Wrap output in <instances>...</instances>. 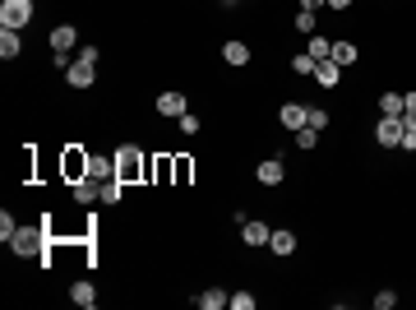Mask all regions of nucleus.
Returning a JSON list of instances; mask_svg holds the SVG:
<instances>
[{
  "label": "nucleus",
  "mask_w": 416,
  "mask_h": 310,
  "mask_svg": "<svg viewBox=\"0 0 416 310\" xmlns=\"http://www.w3.org/2000/svg\"><path fill=\"white\" fill-rule=\"evenodd\" d=\"M306 125H310V130H324V125H328V111H324V107H310Z\"/></svg>",
  "instance_id": "29"
},
{
  "label": "nucleus",
  "mask_w": 416,
  "mask_h": 310,
  "mask_svg": "<svg viewBox=\"0 0 416 310\" xmlns=\"http://www.w3.org/2000/svg\"><path fill=\"white\" fill-rule=\"evenodd\" d=\"M19 51H23V42H19V28H0V56H5V61H14Z\"/></svg>",
  "instance_id": "18"
},
{
  "label": "nucleus",
  "mask_w": 416,
  "mask_h": 310,
  "mask_svg": "<svg viewBox=\"0 0 416 310\" xmlns=\"http://www.w3.org/2000/svg\"><path fill=\"white\" fill-rule=\"evenodd\" d=\"M315 65H319V61H315L310 51H301V56H292V70H296V75H315Z\"/></svg>",
  "instance_id": "22"
},
{
  "label": "nucleus",
  "mask_w": 416,
  "mask_h": 310,
  "mask_svg": "<svg viewBox=\"0 0 416 310\" xmlns=\"http://www.w3.org/2000/svg\"><path fill=\"white\" fill-rule=\"evenodd\" d=\"M116 176H121L125 186L143 176V157H139V148H130V144H125V148H116Z\"/></svg>",
  "instance_id": "3"
},
{
  "label": "nucleus",
  "mask_w": 416,
  "mask_h": 310,
  "mask_svg": "<svg viewBox=\"0 0 416 310\" xmlns=\"http://www.w3.org/2000/svg\"><path fill=\"white\" fill-rule=\"evenodd\" d=\"M222 306H231L227 287H208V292H199V310H222Z\"/></svg>",
  "instance_id": "12"
},
{
  "label": "nucleus",
  "mask_w": 416,
  "mask_h": 310,
  "mask_svg": "<svg viewBox=\"0 0 416 310\" xmlns=\"http://www.w3.org/2000/svg\"><path fill=\"white\" fill-rule=\"evenodd\" d=\"M402 111H416V88L412 93H402Z\"/></svg>",
  "instance_id": "33"
},
{
  "label": "nucleus",
  "mask_w": 416,
  "mask_h": 310,
  "mask_svg": "<svg viewBox=\"0 0 416 310\" xmlns=\"http://www.w3.org/2000/svg\"><path fill=\"white\" fill-rule=\"evenodd\" d=\"M32 0H0V28H28Z\"/></svg>",
  "instance_id": "2"
},
{
  "label": "nucleus",
  "mask_w": 416,
  "mask_h": 310,
  "mask_svg": "<svg viewBox=\"0 0 416 310\" xmlns=\"http://www.w3.org/2000/svg\"><path fill=\"white\" fill-rule=\"evenodd\" d=\"M79 42V28L75 23H61V28H51V51H70Z\"/></svg>",
  "instance_id": "10"
},
{
  "label": "nucleus",
  "mask_w": 416,
  "mask_h": 310,
  "mask_svg": "<svg viewBox=\"0 0 416 310\" xmlns=\"http://www.w3.org/2000/svg\"><path fill=\"white\" fill-rule=\"evenodd\" d=\"M315 79H319L324 88H338V79H342V65L333 61V56H328V61H319V65H315Z\"/></svg>",
  "instance_id": "9"
},
{
  "label": "nucleus",
  "mask_w": 416,
  "mask_h": 310,
  "mask_svg": "<svg viewBox=\"0 0 416 310\" xmlns=\"http://www.w3.org/2000/svg\"><path fill=\"white\" fill-rule=\"evenodd\" d=\"M328 51H333L328 37H310V56H315V61H328Z\"/></svg>",
  "instance_id": "26"
},
{
  "label": "nucleus",
  "mask_w": 416,
  "mask_h": 310,
  "mask_svg": "<svg viewBox=\"0 0 416 310\" xmlns=\"http://www.w3.org/2000/svg\"><path fill=\"white\" fill-rule=\"evenodd\" d=\"M328 56H333L338 65H356V56H361V51H356L352 42H333V51H328Z\"/></svg>",
  "instance_id": "19"
},
{
  "label": "nucleus",
  "mask_w": 416,
  "mask_h": 310,
  "mask_svg": "<svg viewBox=\"0 0 416 310\" xmlns=\"http://www.w3.org/2000/svg\"><path fill=\"white\" fill-rule=\"evenodd\" d=\"M315 144H319V130L301 125V130H296V148H315Z\"/></svg>",
  "instance_id": "27"
},
{
  "label": "nucleus",
  "mask_w": 416,
  "mask_h": 310,
  "mask_svg": "<svg viewBox=\"0 0 416 310\" xmlns=\"http://www.w3.org/2000/svg\"><path fill=\"white\" fill-rule=\"evenodd\" d=\"M176 125H181V135H199V116H195V111L176 116Z\"/></svg>",
  "instance_id": "28"
},
{
  "label": "nucleus",
  "mask_w": 416,
  "mask_h": 310,
  "mask_svg": "<svg viewBox=\"0 0 416 310\" xmlns=\"http://www.w3.org/2000/svg\"><path fill=\"white\" fill-rule=\"evenodd\" d=\"M121 190H125V181H121V176L102 181V204H121Z\"/></svg>",
  "instance_id": "20"
},
{
  "label": "nucleus",
  "mask_w": 416,
  "mask_h": 310,
  "mask_svg": "<svg viewBox=\"0 0 416 310\" xmlns=\"http://www.w3.org/2000/svg\"><path fill=\"white\" fill-rule=\"evenodd\" d=\"M328 5H333V10H347V5H352V0H328Z\"/></svg>",
  "instance_id": "35"
},
{
  "label": "nucleus",
  "mask_w": 416,
  "mask_h": 310,
  "mask_svg": "<svg viewBox=\"0 0 416 310\" xmlns=\"http://www.w3.org/2000/svg\"><path fill=\"white\" fill-rule=\"evenodd\" d=\"M375 139L384 144V148H402V116H379V125H375Z\"/></svg>",
  "instance_id": "4"
},
{
  "label": "nucleus",
  "mask_w": 416,
  "mask_h": 310,
  "mask_svg": "<svg viewBox=\"0 0 416 310\" xmlns=\"http://www.w3.org/2000/svg\"><path fill=\"white\" fill-rule=\"evenodd\" d=\"M370 306H375V310H393V306H398V292H388V287H384V292L370 296Z\"/></svg>",
  "instance_id": "24"
},
{
  "label": "nucleus",
  "mask_w": 416,
  "mask_h": 310,
  "mask_svg": "<svg viewBox=\"0 0 416 310\" xmlns=\"http://www.w3.org/2000/svg\"><path fill=\"white\" fill-rule=\"evenodd\" d=\"M157 116H185V93H162L157 97Z\"/></svg>",
  "instance_id": "17"
},
{
  "label": "nucleus",
  "mask_w": 416,
  "mask_h": 310,
  "mask_svg": "<svg viewBox=\"0 0 416 310\" xmlns=\"http://www.w3.org/2000/svg\"><path fill=\"white\" fill-rule=\"evenodd\" d=\"M222 61L227 65H250V47L241 42V37H231L227 47H222Z\"/></svg>",
  "instance_id": "15"
},
{
  "label": "nucleus",
  "mask_w": 416,
  "mask_h": 310,
  "mask_svg": "<svg viewBox=\"0 0 416 310\" xmlns=\"http://www.w3.org/2000/svg\"><path fill=\"white\" fill-rule=\"evenodd\" d=\"M277 116H282V125H287V130H301V125H306V116H310V107H301V102H282V111H277Z\"/></svg>",
  "instance_id": "11"
},
{
  "label": "nucleus",
  "mask_w": 416,
  "mask_h": 310,
  "mask_svg": "<svg viewBox=\"0 0 416 310\" xmlns=\"http://www.w3.org/2000/svg\"><path fill=\"white\" fill-rule=\"evenodd\" d=\"M88 176H92V181H111V176H116V157L88 153Z\"/></svg>",
  "instance_id": "7"
},
{
  "label": "nucleus",
  "mask_w": 416,
  "mask_h": 310,
  "mask_svg": "<svg viewBox=\"0 0 416 310\" xmlns=\"http://www.w3.org/2000/svg\"><path fill=\"white\" fill-rule=\"evenodd\" d=\"M319 5H328V0H301V10H319Z\"/></svg>",
  "instance_id": "34"
},
{
  "label": "nucleus",
  "mask_w": 416,
  "mask_h": 310,
  "mask_svg": "<svg viewBox=\"0 0 416 310\" xmlns=\"http://www.w3.org/2000/svg\"><path fill=\"white\" fill-rule=\"evenodd\" d=\"M231 310H255V296L250 292H231Z\"/></svg>",
  "instance_id": "31"
},
{
  "label": "nucleus",
  "mask_w": 416,
  "mask_h": 310,
  "mask_svg": "<svg viewBox=\"0 0 416 310\" xmlns=\"http://www.w3.org/2000/svg\"><path fill=\"white\" fill-rule=\"evenodd\" d=\"M70 301H75L79 310H92V306H97V292H92V282H75V287H70Z\"/></svg>",
  "instance_id": "16"
},
{
  "label": "nucleus",
  "mask_w": 416,
  "mask_h": 310,
  "mask_svg": "<svg viewBox=\"0 0 416 310\" xmlns=\"http://www.w3.org/2000/svg\"><path fill=\"white\" fill-rule=\"evenodd\" d=\"M97 56H102V51L92 47V42H83V51H79V61H88V65H97Z\"/></svg>",
  "instance_id": "32"
},
{
  "label": "nucleus",
  "mask_w": 416,
  "mask_h": 310,
  "mask_svg": "<svg viewBox=\"0 0 416 310\" xmlns=\"http://www.w3.org/2000/svg\"><path fill=\"white\" fill-rule=\"evenodd\" d=\"M255 176H259V186H277L287 176V167H282V157H264L259 167H255Z\"/></svg>",
  "instance_id": "6"
},
{
  "label": "nucleus",
  "mask_w": 416,
  "mask_h": 310,
  "mask_svg": "<svg viewBox=\"0 0 416 310\" xmlns=\"http://www.w3.org/2000/svg\"><path fill=\"white\" fill-rule=\"evenodd\" d=\"M92 70H97V65H88V61H75L70 70H65V79H70V88H88L92 79H97Z\"/></svg>",
  "instance_id": "8"
},
{
  "label": "nucleus",
  "mask_w": 416,
  "mask_h": 310,
  "mask_svg": "<svg viewBox=\"0 0 416 310\" xmlns=\"http://www.w3.org/2000/svg\"><path fill=\"white\" fill-rule=\"evenodd\" d=\"M241 236H246V246H268L273 227H268V222H246V227H241Z\"/></svg>",
  "instance_id": "13"
},
{
  "label": "nucleus",
  "mask_w": 416,
  "mask_h": 310,
  "mask_svg": "<svg viewBox=\"0 0 416 310\" xmlns=\"http://www.w3.org/2000/svg\"><path fill=\"white\" fill-rule=\"evenodd\" d=\"M14 232H19V222L10 217V209H5V213H0V241L10 246V241H14Z\"/></svg>",
  "instance_id": "25"
},
{
  "label": "nucleus",
  "mask_w": 416,
  "mask_h": 310,
  "mask_svg": "<svg viewBox=\"0 0 416 310\" xmlns=\"http://www.w3.org/2000/svg\"><path fill=\"white\" fill-rule=\"evenodd\" d=\"M296 32H315V10H301L296 14Z\"/></svg>",
  "instance_id": "30"
},
{
  "label": "nucleus",
  "mask_w": 416,
  "mask_h": 310,
  "mask_svg": "<svg viewBox=\"0 0 416 310\" xmlns=\"http://www.w3.org/2000/svg\"><path fill=\"white\" fill-rule=\"evenodd\" d=\"M65 171H70V176H79V171L88 176V153H70L65 157Z\"/></svg>",
  "instance_id": "23"
},
{
  "label": "nucleus",
  "mask_w": 416,
  "mask_h": 310,
  "mask_svg": "<svg viewBox=\"0 0 416 310\" xmlns=\"http://www.w3.org/2000/svg\"><path fill=\"white\" fill-rule=\"evenodd\" d=\"M75 200H79V204H92V200H102V181H92V176L75 181Z\"/></svg>",
  "instance_id": "14"
},
{
  "label": "nucleus",
  "mask_w": 416,
  "mask_h": 310,
  "mask_svg": "<svg viewBox=\"0 0 416 310\" xmlns=\"http://www.w3.org/2000/svg\"><path fill=\"white\" fill-rule=\"evenodd\" d=\"M379 111L384 116H402V93H384L379 97Z\"/></svg>",
  "instance_id": "21"
},
{
  "label": "nucleus",
  "mask_w": 416,
  "mask_h": 310,
  "mask_svg": "<svg viewBox=\"0 0 416 310\" xmlns=\"http://www.w3.org/2000/svg\"><path fill=\"white\" fill-rule=\"evenodd\" d=\"M268 250H273V255H282V260H287V255H296V232H292V227H273Z\"/></svg>",
  "instance_id": "5"
},
{
  "label": "nucleus",
  "mask_w": 416,
  "mask_h": 310,
  "mask_svg": "<svg viewBox=\"0 0 416 310\" xmlns=\"http://www.w3.org/2000/svg\"><path fill=\"white\" fill-rule=\"evenodd\" d=\"M42 246H46V222H42V227H19L14 241H10V250H14V255H23V260H37V255H42Z\"/></svg>",
  "instance_id": "1"
}]
</instances>
